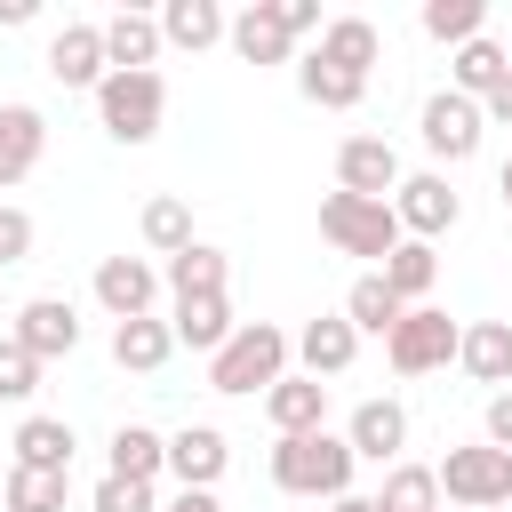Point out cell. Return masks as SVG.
Returning a JSON list of instances; mask_svg holds the SVG:
<instances>
[{
    "label": "cell",
    "mask_w": 512,
    "mask_h": 512,
    "mask_svg": "<svg viewBox=\"0 0 512 512\" xmlns=\"http://www.w3.org/2000/svg\"><path fill=\"white\" fill-rule=\"evenodd\" d=\"M496 192H504V208H512V160H504V176H496Z\"/></svg>",
    "instance_id": "obj_45"
},
{
    "label": "cell",
    "mask_w": 512,
    "mask_h": 512,
    "mask_svg": "<svg viewBox=\"0 0 512 512\" xmlns=\"http://www.w3.org/2000/svg\"><path fill=\"white\" fill-rule=\"evenodd\" d=\"M104 56H112V72H152V56H160V16H144V8L104 16Z\"/></svg>",
    "instance_id": "obj_22"
},
{
    "label": "cell",
    "mask_w": 512,
    "mask_h": 512,
    "mask_svg": "<svg viewBox=\"0 0 512 512\" xmlns=\"http://www.w3.org/2000/svg\"><path fill=\"white\" fill-rule=\"evenodd\" d=\"M152 296H160V272H152L144 256H104V264H96V304L112 312V328H120V320H144Z\"/></svg>",
    "instance_id": "obj_11"
},
{
    "label": "cell",
    "mask_w": 512,
    "mask_h": 512,
    "mask_svg": "<svg viewBox=\"0 0 512 512\" xmlns=\"http://www.w3.org/2000/svg\"><path fill=\"white\" fill-rule=\"evenodd\" d=\"M328 512H376V496H336Z\"/></svg>",
    "instance_id": "obj_44"
},
{
    "label": "cell",
    "mask_w": 512,
    "mask_h": 512,
    "mask_svg": "<svg viewBox=\"0 0 512 512\" xmlns=\"http://www.w3.org/2000/svg\"><path fill=\"white\" fill-rule=\"evenodd\" d=\"M224 464H232V440H224L216 424H184V432H168V472H176V488H216Z\"/></svg>",
    "instance_id": "obj_15"
},
{
    "label": "cell",
    "mask_w": 512,
    "mask_h": 512,
    "mask_svg": "<svg viewBox=\"0 0 512 512\" xmlns=\"http://www.w3.org/2000/svg\"><path fill=\"white\" fill-rule=\"evenodd\" d=\"M104 456H112V480H144V488L168 472V440H160L152 424H120Z\"/></svg>",
    "instance_id": "obj_28"
},
{
    "label": "cell",
    "mask_w": 512,
    "mask_h": 512,
    "mask_svg": "<svg viewBox=\"0 0 512 512\" xmlns=\"http://www.w3.org/2000/svg\"><path fill=\"white\" fill-rule=\"evenodd\" d=\"M224 32H232V16H224L216 0H168V8H160V40H168V48H192V56H200V48H216Z\"/></svg>",
    "instance_id": "obj_24"
},
{
    "label": "cell",
    "mask_w": 512,
    "mask_h": 512,
    "mask_svg": "<svg viewBox=\"0 0 512 512\" xmlns=\"http://www.w3.org/2000/svg\"><path fill=\"white\" fill-rule=\"evenodd\" d=\"M8 448H16V464H32V472H72V448H80V440H72L64 416H24Z\"/></svg>",
    "instance_id": "obj_25"
},
{
    "label": "cell",
    "mask_w": 512,
    "mask_h": 512,
    "mask_svg": "<svg viewBox=\"0 0 512 512\" xmlns=\"http://www.w3.org/2000/svg\"><path fill=\"white\" fill-rule=\"evenodd\" d=\"M376 512H440V472L432 464H392L376 488Z\"/></svg>",
    "instance_id": "obj_33"
},
{
    "label": "cell",
    "mask_w": 512,
    "mask_h": 512,
    "mask_svg": "<svg viewBox=\"0 0 512 512\" xmlns=\"http://www.w3.org/2000/svg\"><path fill=\"white\" fill-rule=\"evenodd\" d=\"M456 360H464L472 384H504L512 392V320H472L464 344H456Z\"/></svg>",
    "instance_id": "obj_21"
},
{
    "label": "cell",
    "mask_w": 512,
    "mask_h": 512,
    "mask_svg": "<svg viewBox=\"0 0 512 512\" xmlns=\"http://www.w3.org/2000/svg\"><path fill=\"white\" fill-rule=\"evenodd\" d=\"M24 256H32V216L0 200V272H8V264H24Z\"/></svg>",
    "instance_id": "obj_38"
},
{
    "label": "cell",
    "mask_w": 512,
    "mask_h": 512,
    "mask_svg": "<svg viewBox=\"0 0 512 512\" xmlns=\"http://www.w3.org/2000/svg\"><path fill=\"white\" fill-rule=\"evenodd\" d=\"M456 512H464V504H456Z\"/></svg>",
    "instance_id": "obj_46"
},
{
    "label": "cell",
    "mask_w": 512,
    "mask_h": 512,
    "mask_svg": "<svg viewBox=\"0 0 512 512\" xmlns=\"http://www.w3.org/2000/svg\"><path fill=\"white\" fill-rule=\"evenodd\" d=\"M432 472H440V496L464 504V512H496V504H512V456L488 448V440H480V448H448Z\"/></svg>",
    "instance_id": "obj_5"
},
{
    "label": "cell",
    "mask_w": 512,
    "mask_h": 512,
    "mask_svg": "<svg viewBox=\"0 0 512 512\" xmlns=\"http://www.w3.org/2000/svg\"><path fill=\"white\" fill-rule=\"evenodd\" d=\"M280 16H288V32L304 40V32H320V0H280Z\"/></svg>",
    "instance_id": "obj_40"
},
{
    "label": "cell",
    "mask_w": 512,
    "mask_h": 512,
    "mask_svg": "<svg viewBox=\"0 0 512 512\" xmlns=\"http://www.w3.org/2000/svg\"><path fill=\"white\" fill-rule=\"evenodd\" d=\"M48 72H56V88H104L112 80V56H104V24H64L56 40H48Z\"/></svg>",
    "instance_id": "obj_10"
},
{
    "label": "cell",
    "mask_w": 512,
    "mask_h": 512,
    "mask_svg": "<svg viewBox=\"0 0 512 512\" xmlns=\"http://www.w3.org/2000/svg\"><path fill=\"white\" fill-rule=\"evenodd\" d=\"M168 328H176V344H192V352H208V360H216V352L232 344V328H240V320H232V304H224V296H176Z\"/></svg>",
    "instance_id": "obj_20"
},
{
    "label": "cell",
    "mask_w": 512,
    "mask_h": 512,
    "mask_svg": "<svg viewBox=\"0 0 512 512\" xmlns=\"http://www.w3.org/2000/svg\"><path fill=\"white\" fill-rule=\"evenodd\" d=\"M480 24H488V0H424V32L448 40V48L480 40Z\"/></svg>",
    "instance_id": "obj_34"
},
{
    "label": "cell",
    "mask_w": 512,
    "mask_h": 512,
    "mask_svg": "<svg viewBox=\"0 0 512 512\" xmlns=\"http://www.w3.org/2000/svg\"><path fill=\"white\" fill-rule=\"evenodd\" d=\"M480 112H488V120H504V128H512V80H504V88H496V96H488V104H480Z\"/></svg>",
    "instance_id": "obj_42"
},
{
    "label": "cell",
    "mask_w": 512,
    "mask_h": 512,
    "mask_svg": "<svg viewBox=\"0 0 512 512\" xmlns=\"http://www.w3.org/2000/svg\"><path fill=\"white\" fill-rule=\"evenodd\" d=\"M432 280H440V256H432V240H400V248L384 256V288H392L400 304H424V296H432Z\"/></svg>",
    "instance_id": "obj_31"
},
{
    "label": "cell",
    "mask_w": 512,
    "mask_h": 512,
    "mask_svg": "<svg viewBox=\"0 0 512 512\" xmlns=\"http://www.w3.org/2000/svg\"><path fill=\"white\" fill-rule=\"evenodd\" d=\"M488 448H504V456H512V392H496V400H488Z\"/></svg>",
    "instance_id": "obj_39"
},
{
    "label": "cell",
    "mask_w": 512,
    "mask_h": 512,
    "mask_svg": "<svg viewBox=\"0 0 512 512\" xmlns=\"http://www.w3.org/2000/svg\"><path fill=\"white\" fill-rule=\"evenodd\" d=\"M168 512H224V504H216V488H176Z\"/></svg>",
    "instance_id": "obj_41"
},
{
    "label": "cell",
    "mask_w": 512,
    "mask_h": 512,
    "mask_svg": "<svg viewBox=\"0 0 512 512\" xmlns=\"http://www.w3.org/2000/svg\"><path fill=\"white\" fill-rule=\"evenodd\" d=\"M288 352H296L288 328H272V320H240L232 344L208 360V392H272V384L288 376Z\"/></svg>",
    "instance_id": "obj_2"
},
{
    "label": "cell",
    "mask_w": 512,
    "mask_h": 512,
    "mask_svg": "<svg viewBox=\"0 0 512 512\" xmlns=\"http://www.w3.org/2000/svg\"><path fill=\"white\" fill-rule=\"evenodd\" d=\"M32 16H40L32 0H0V24H32Z\"/></svg>",
    "instance_id": "obj_43"
},
{
    "label": "cell",
    "mask_w": 512,
    "mask_h": 512,
    "mask_svg": "<svg viewBox=\"0 0 512 512\" xmlns=\"http://www.w3.org/2000/svg\"><path fill=\"white\" fill-rule=\"evenodd\" d=\"M416 128H424V152H432V160H472V152H480V128H488V112H480L472 96L440 88V96H424Z\"/></svg>",
    "instance_id": "obj_7"
},
{
    "label": "cell",
    "mask_w": 512,
    "mask_h": 512,
    "mask_svg": "<svg viewBox=\"0 0 512 512\" xmlns=\"http://www.w3.org/2000/svg\"><path fill=\"white\" fill-rule=\"evenodd\" d=\"M32 392H40V360L16 336H0V400H32Z\"/></svg>",
    "instance_id": "obj_36"
},
{
    "label": "cell",
    "mask_w": 512,
    "mask_h": 512,
    "mask_svg": "<svg viewBox=\"0 0 512 512\" xmlns=\"http://www.w3.org/2000/svg\"><path fill=\"white\" fill-rule=\"evenodd\" d=\"M168 352H176V328H168V320H152V312L112 328V360H120L128 376H160V368H168Z\"/></svg>",
    "instance_id": "obj_23"
},
{
    "label": "cell",
    "mask_w": 512,
    "mask_h": 512,
    "mask_svg": "<svg viewBox=\"0 0 512 512\" xmlns=\"http://www.w3.org/2000/svg\"><path fill=\"white\" fill-rule=\"evenodd\" d=\"M160 112H168V80L160 72H112L96 88V120L112 144H152L160 136Z\"/></svg>",
    "instance_id": "obj_3"
},
{
    "label": "cell",
    "mask_w": 512,
    "mask_h": 512,
    "mask_svg": "<svg viewBox=\"0 0 512 512\" xmlns=\"http://www.w3.org/2000/svg\"><path fill=\"white\" fill-rule=\"evenodd\" d=\"M344 440H352V456L392 464V456L408 448V408H400V400H360V408H352V424H344Z\"/></svg>",
    "instance_id": "obj_18"
},
{
    "label": "cell",
    "mask_w": 512,
    "mask_h": 512,
    "mask_svg": "<svg viewBox=\"0 0 512 512\" xmlns=\"http://www.w3.org/2000/svg\"><path fill=\"white\" fill-rule=\"evenodd\" d=\"M232 56L240 64H288V48H296V32H288V16H280V0H248L240 16H232Z\"/></svg>",
    "instance_id": "obj_13"
},
{
    "label": "cell",
    "mask_w": 512,
    "mask_h": 512,
    "mask_svg": "<svg viewBox=\"0 0 512 512\" xmlns=\"http://www.w3.org/2000/svg\"><path fill=\"white\" fill-rule=\"evenodd\" d=\"M392 216H400V232H408V240H440V232L464 216V200L448 192V176H440V168H424V176H400Z\"/></svg>",
    "instance_id": "obj_8"
},
{
    "label": "cell",
    "mask_w": 512,
    "mask_h": 512,
    "mask_svg": "<svg viewBox=\"0 0 512 512\" xmlns=\"http://www.w3.org/2000/svg\"><path fill=\"white\" fill-rule=\"evenodd\" d=\"M48 152V120L40 104H0V192H16Z\"/></svg>",
    "instance_id": "obj_16"
},
{
    "label": "cell",
    "mask_w": 512,
    "mask_h": 512,
    "mask_svg": "<svg viewBox=\"0 0 512 512\" xmlns=\"http://www.w3.org/2000/svg\"><path fill=\"white\" fill-rule=\"evenodd\" d=\"M336 192L392 200V192H400V152H392L384 136H344V144H336Z\"/></svg>",
    "instance_id": "obj_9"
},
{
    "label": "cell",
    "mask_w": 512,
    "mask_h": 512,
    "mask_svg": "<svg viewBox=\"0 0 512 512\" xmlns=\"http://www.w3.org/2000/svg\"><path fill=\"white\" fill-rule=\"evenodd\" d=\"M504 80H512V48H496L488 32H480V40H464V48L448 56V88H456V96H472V104H488Z\"/></svg>",
    "instance_id": "obj_19"
},
{
    "label": "cell",
    "mask_w": 512,
    "mask_h": 512,
    "mask_svg": "<svg viewBox=\"0 0 512 512\" xmlns=\"http://www.w3.org/2000/svg\"><path fill=\"white\" fill-rule=\"evenodd\" d=\"M88 504H96V512H160L144 480H112V472L96 480V496H88Z\"/></svg>",
    "instance_id": "obj_37"
},
{
    "label": "cell",
    "mask_w": 512,
    "mask_h": 512,
    "mask_svg": "<svg viewBox=\"0 0 512 512\" xmlns=\"http://www.w3.org/2000/svg\"><path fill=\"white\" fill-rule=\"evenodd\" d=\"M456 344H464V328H456L440 304H408V320L384 336V360H392L400 376H432V368L456 360Z\"/></svg>",
    "instance_id": "obj_6"
},
{
    "label": "cell",
    "mask_w": 512,
    "mask_h": 512,
    "mask_svg": "<svg viewBox=\"0 0 512 512\" xmlns=\"http://www.w3.org/2000/svg\"><path fill=\"white\" fill-rule=\"evenodd\" d=\"M32 360H64L72 344H80V312L64 304V296H32V304H16V328H8Z\"/></svg>",
    "instance_id": "obj_12"
},
{
    "label": "cell",
    "mask_w": 512,
    "mask_h": 512,
    "mask_svg": "<svg viewBox=\"0 0 512 512\" xmlns=\"http://www.w3.org/2000/svg\"><path fill=\"white\" fill-rule=\"evenodd\" d=\"M296 88H304L320 112H352V104L368 96V72H344V64H328V56L312 48V56L296 64Z\"/></svg>",
    "instance_id": "obj_27"
},
{
    "label": "cell",
    "mask_w": 512,
    "mask_h": 512,
    "mask_svg": "<svg viewBox=\"0 0 512 512\" xmlns=\"http://www.w3.org/2000/svg\"><path fill=\"white\" fill-rule=\"evenodd\" d=\"M144 240H152L160 256H184V248H192V208H184L176 192L144 200Z\"/></svg>",
    "instance_id": "obj_35"
},
{
    "label": "cell",
    "mask_w": 512,
    "mask_h": 512,
    "mask_svg": "<svg viewBox=\"0 0 512 512\" xmlns=\"http://www.w3.org/2000/svg\"><path fill=\"white\" fill-rule=\"evenodd\" d=\"M344 320H352L360 336H392V328L408 320V304L384 288V272H360V280H352V296H344Z\"/></svg>",
    "instance_id": "obj_29"
},
{
    "label": "cell",
    "mask_w": 512,
    "mask_h": 512,
    "mask_svg": "<svg viewBox=\"0 0 512 512\" xmlns=\"http://www.w3.org/2000/svg\"><path fill=\"white\" fill-rule=\"evenodd\" d=\"M352 440L344 432H288V440H272V488L280 496H320V504H336V496H352Z\"/></svg>",
    "instance_id": "obj_1"
},
{
    "label": "cell",
    "mask_w": 512,
    "mask_h": 512,
    "mask_svg": "<svg viewBox=\"0 0 512 512\" xmlns=\"http://www.w3.org/2000/svg\"><path fill=\"white\" fill-rule=\"evenodd\" d=\"M264 416H272L280 440H288V432H328V384H320V376H280V384L264 392Z\"/></svg>",
    "instance_id": "obj_17"
},
{
    "label": "cell",
    "mask_w": 512,
    "mask_h": 512,
    "mask_svg": "<svg viewBox=\"0 0 512 512\" xmlns=\"http://www.w3.org/2000/svg\"><path fill=\"white\" fill-rule=\"evenodd\" d=\"M320 56H328V64H344V72H376L384 32H376L368 16H328V24H320Z\"/></svg>",
    "instance_id": "obj_26"
},
{
    "label": "cell",
    "mask_w": 512,
    "mask_h": 512,
    "mask_svg": "<svg viewBox=\"0 0 512 512\" xmlns=\"http://www.w3.org/2000/svg\"><path fill=\"white\" fill-rule=\"evenodd\" d=\"M296 360H304V376H344L352 360H360V328L344 320V312H320V320H304L296 328Z\"/></svg>",
    "instance_id": "obj_14"
},
{
    "label": "cell",
    "mask_w": 512,
    "mask_h": 512,
    "mask_svg": "<svg viewBox=\"0 0 512 512\" xmlns=\"http://www.w3.org/2000/svg\"><path fill=\"white\" fill-rule=\"evenodd\" d=\"M64 496H72V472L8 464V480H0V504H8V512H64Z\"/></svg>",
    "instance_id": "obj_32"
},
{
    "label": "cell",
    "mask_w": 512,
    "mask_h": 512,
    "mask_svg": "<svg viewBox=\"0 0 512 512\" xmlns=\"http://www.w3.org/2000/svg\"><path fill=\"white\" fill-rule=\"evenodd\" d=\"M320 232H328L344 256H376V272H384V256L408 240L400 216H392V200H360V192H328V200H320Z\"/></svg>",
    "instance_id": "obj_4"
},
{
    "label": "cell",
    "mask_w": 512,
    "mask_h": 512,
    "mask_svg": "<svg viewBox=\"0 0 512 512\" xmlns=\"http://www.w3.org/2000/svg\"><path fill=\"white\" fill-rule=\"evenodd\" d=\"M224 272H232V256H224V248H208V240H192L184 256H168V272H160V280H168L176 296H224Z\"/></svg>",
    "instance_id": "obj_30"
}]
</instances>
